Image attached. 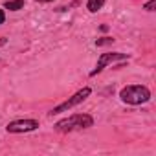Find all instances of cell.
<instances>
[{
	"mask_svg": "<svg viewBox=\"0 0 156 156\" xmlns=\"http://www.w3.org/2000/svg\"><path fill=\"white\" fill-rule=\"evenodd\" d=\"M35 2H42L44 4V2H53V0H35Z\"/></svg>",
	"mask_w": 156,
	"mask_h": 156,
	"instance_id": "7c38bea8",
	"label": "cell"
},
{
	"mask_svg": "<svg viewBox=\"0 0 156 156\" xmlns=\"http://www.w3.org/2000/svg\"><path fill=\"white\" fill-rule=\"evenodd\" d=\"M114 39L112 37H103V39H98L96 41V46H107V44H112Z\"/></svg>",
	"mask_w": 156,
	"mask_h": 156,
	"instance_id": "ba28073f",
	"label": "cell"
},
{
	"mask_svg": "<svg viewBox=\"0 0 156 156\" xmlns=\"http://www.w3.org/2000/svg\"><path fill=\"white\" fill-rule=\"evenodd\" d=\"M6 42H8V39H4V37H2V39H0V46H4Z\"/></svg>",
	"mask_w": 156,
	"mask_h": 156,
	"instance_id": "8fae6325",
	"label": "cell"
},
{
	"mask_svg": "<svg viewBox=\"0 0 156 156\" xmlns=\"http://www.w3.org/2000/svg\"><path fill=\"white\" fill-rule=\"evenodd\" d=\"M4 20H6V13L4 9H0V24H4Z\"/></svg>",
	"mask_w": 156,
	"mask_h": 156,
	"instance_id": "30bf717a",
	"label": "cell"
},
{
	"mask_svg": "<svg viewBox=\"0 0 156 156\" xmlns=\"http://www.w3.org/2000/svg\"><path fill=\"white\" fill-rule=\"evenodd\" d=\"M4 8L9 9V11H19V9L24 8V0H8L4 4Z\"/></svg>",
	"mask_w": 156,
	"mask_h": 156,
	"instance_id": "8992f818",
	"label": "cell"
},
{
	"mask_svg": "<svg viewBox=\"0 0 156 156\" xmlns=\"http://www.w3.org/2000/svg\"><path fill=\"white\" fill-rule=\"evenodd\" d=\"M94 125V118L90 114H72L61 121H57L53 125V129L57 132H72V130H81V129H88Z\"/></svg>",
	"mask_w": 156,
	"mask_h": 156,
	"instance_id": "6da1fadb",
	"label": "cell"
},
{
	"mask_svg": "<svg viewBox=\"0 0 156 156\" xmlns=\"http://www.w3.org/2000/svg\"><path fill=\"white\" fill-rule=\"evenodd\" d=\"M103 6H105V0H88V2H87V9H88L90 13L99 11Z\"/></svg>",
	"mask_w": 156,
	"mask_h": 156,
	"instance_id": "52a82bcc",
	"label": "cell"
},
{
	"mask_svg": "<svg viewBox=\"0 0 156 156\" xmlns=\"http://www.w3.org/2000/svg\"><path fill=\"white\" fill-rule=\"evenodd\" d=\"M8 132L13 134H20V132H31L35 129H39V121L37 119H15L8 123Z\"/></svg>",
	"mask_w": 156,
	"mask_h": 156,
	"instance_id": "5b68a950",
	"label": "cell"
},
{
	"mask_svg": "<svg viewBox=\"0 0 156 156\" xmlns=\"http://www.w3.org/2000/svg\"><path fill=\"white\" fill-rule=\"evenodd\" d=\"M127 59H129V55H127V53H121V51H107V53H101V55H99V61H98V64H96V68L90 72V77H94V75H98L99 72H103L105 66H108V64H112V62H116V61H127Z\"/></svg>",
	"mask_w": 156,
	"mask_h": 156,
	"instance_id": "277c9868",
	"label": "cell"
},
{
	"mask_svg": "<svg viewBox=\"0 0 156 156\" xmlns=\"http://www.w3.org/2000/svg\"><path fill=\"white\" fill-rule=\"evenodd\" d=\"M119 98L127 105H141L151 99V90L143 85H129V87L121 88Z\"/></svg>",
	"mask_w": 156,
	"mask_h": 156,
	"instance_id": "7a4b0ae2",
	"label": "cell"
},
{
	"mask_svg": "<svg viewBox=\"0 0 156 156\" xmlns=\"http://www.w3.org/2000/svg\"><path fill=\"white\" fill-rule=\"evenodd\" d=\"M92 94V88H88V87H85V88H81L79 92H75L72 98H68L64 103H61V105H57L51 112H50V116H55V114H61V112H66V110H70V108H73V107H77L79 103H83L88 96Z\"/></svg>",
	"mask_w": 156,
	"mask_h": 156,
	"instance_id": "3957f363",
	"label": "cell"
},
{
	"mask_svg": "<svg viewBox=\"0 0 156 156\" xmlns=\"http://www.w3.org/2000/svg\"><path fill=\"white\" fill-rule=\"evenodd\" d=\"M154 8H156V0H149V2L143 6V9H147V11H154Z\"/></svg>",
	"mask_w": 156,
	"mask_h": 156,
	"instance_id": "9c48e42d",
	"label": "cell"
}]
</instances>
